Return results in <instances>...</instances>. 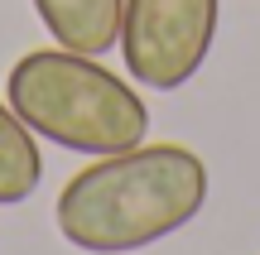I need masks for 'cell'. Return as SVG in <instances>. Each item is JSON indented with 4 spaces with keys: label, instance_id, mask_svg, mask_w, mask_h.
Returning a JSON list of instances; mask_svg holds the SVG:
<instances>
[{
    "label": "cell",
    "instance_id": "1",
    "mask_svg": "<svg viewBox=\"0 0 260 255\" xmlns=\"http://www.w3.org/2000/svg\"><path fill=\"white\" fill-rule=\"evenodd\" d=\"M207 164L188 144L102 154L58 193V231L87 255H130L183 231L207 202Z\"/></svg>",
    "mask_w": 260,
    "mask_h": 255
},
{
    "label": "cell",
    "instance_id": "2",
    "mask_svg": "<svg viewBox=\"0 0 260 255\" xmlns=\"http://www.w3.org/2000/svg\"><path fill=\"white\" fill-rule=\"evenodd\" d=\"M5 96L34 135L73 154H121L145 144L149 106L121 72L77 48H34L5 77Z\"/></svg>",
    "mask_w": 260,
    "mask_h": 255
},
{
    "label": "cell",
    "instance_id": "3",
    "mask_svg": "<svg viewBox=\"0 0 260 255\" xmlns=\"http://www.w3.org/2000/svg\"><path fill=\"white\" fill-rule=\"evenodd\" d=\"M222 0H125L121 58L149 92H178L198 77L217 39Z\"/></svg>",
    "mask_w": 260,
    "mask_h": 255
},
{
    "label": "cell",
    "instance_id": "4",
    "mask_svg": "<svg viewBox=\"0 0 260 255\" xmlns=\"http://www.w3.org/2000/svg\"><path fill=\"white\" fill-rule=\"evenodd\" d=\"M44 29L58 39L63 48H77V53H111L121 44V15L125 0H34Z\"/></svg>",
    "mask_w": 260,
    "mask_h": 255
},
{
    "label": "cell",
    "instance_id": "5",
    "mask_svg": "<svg viewBox=\"0 0 260 255\" xmlns=\"http://www.w3.org/2000/svg\"><path fill=\"white\" fill-rule=\"evenodd\" d=\"M44 183V154L34 144V130L19 121L10 101H0V207L29 202Z\"/></svg>",
    "mask_w": 260,
    "mask_h": 255
}]
</instances>
